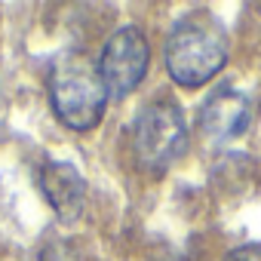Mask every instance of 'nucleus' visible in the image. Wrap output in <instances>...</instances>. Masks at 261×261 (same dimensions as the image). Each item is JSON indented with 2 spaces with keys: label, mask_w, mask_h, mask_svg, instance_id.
<instances>
[{
  "label": "nucleus",
  "mask_w": 261,
  "mask_h": 261,
  "mask_svg": "<svg viewBox=\"0 0 261 261\" xmlns=\"http://www.w3.org/2000/svg\"><path fill=\"white\" fill-rule=\"evenodd\" d=\"M227 59V34L209 13H188L169 34L166 68L181 86L209 83Z\"/></svg>",
  "instance_id": "f257e3e1"
},
{
  "label": "nucleus",
  "mask_w": 261,
  "mask_h": 261,
  "mask_svg": "<svg viewBox=\"0 0 261 261\" xmlns=\"http://www.w3.org/2000/svg\"><path fill=\"white\" fill-rule=\"evenodd\" d=\"M49 98L59 120L71 129H92L108 105V86L98 65L83 53H65L49 74Z\"/></svg>",
  "instance_id": "f03ea898"
},
{
  "label": "nucleus",
  "mask_w": 261,
  "mask_h": 261,
  "mask_svg": "<svg viewBox=\"0 0 261 261\" xmlns=\"http://www.w3.org/2000/svg\"><path fill=\"white\" fill-rule=\"evenodd\" d=\"M136 157L148 166V169H166L172 166L185 145H188V129H185V117L172 101H154L148 105L139 120H136Z\"/></svg>",
  "instance_id": "7ed1b4c3"
},
{
  "label": "nucleus",
  "mask_w": 261,
  "mask_h": 261,
  "mask_svg": "<svg viewBox=\"0 0 261 261\" xmlns=\"http://www.w3.org/2000/svg\"><path fill=\"white\" fill-rule=\"evenodd\" d=\"M148 59H151V49H148V40L139 28L114 31L111 40L105 43L101 62H98V71H101V80H105L108 92L117 95V98L129 95L145 80Z\"/></svg>",
  "instance_id": "20e7f679"
},
{
  "label": "nucleus",
  "mask_w": 261,
  "mask_h": 261,
  "mask_svg": "<svg viewBox=\"0 0 261 261\" xmlns=\"http://www.w3.org/2000/svg\"><path fill=\"white\" fill-rule=\"evenodd\" d=\"M249 126V98L230 86L215 89L200 108V129L212 142H230Z\"/></svg>",
  "instance_id": "39448f33"
},
{
  "label": "nucleus",
  "mask_w": 261,
  "mask_h": 261,
  "mask_svg": "<svg viewBox=\"0 0 261 261\" xmlns=\"http://www.w3.org/2000/svg\"><path fill=\"white\" fill-rule=\"evenodd\" d=\"M40 188L62 221H77L86 209V181L71 163L49 160L40 169Z\"/></svg>",
  "instance_id": "423d86ee"
},
{
  "label": "nucleus",
  "mask_w": 261,
  "mask_h": 261,
  "mask_svg": "<svg viewBox=\"0 0 261 261\" xmlns=\"http://www.w3.org/2000/svg\"><path fill=\"white\" fill-rule=\"evenodd\" d=\"M227 261H261V246H243L227 255Z\"/></svg>",
  "instance_id": "0eeeda50"
}]
</instances>
